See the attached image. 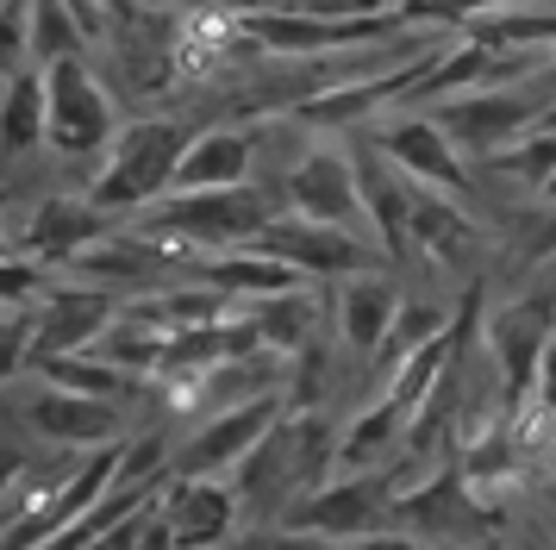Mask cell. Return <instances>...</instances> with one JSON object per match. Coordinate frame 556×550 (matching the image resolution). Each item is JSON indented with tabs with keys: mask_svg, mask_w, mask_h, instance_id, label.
I'll use <instances>...</instances> for the list:
<instances>
[{
	"mask_svg": "<svg viewBox=\"0 0 556 550\" xmlns=\"http://www.w3.org/2000/svg\"><path fill=\"white\" fill-rule=\"evenodd\" d=\"M169 270H188V257H181L176 245H163V238H151V232H119V225H113L101 245H88L63 275L101 282V288H113V295H138V288H156Z\"/></svg>",
	"mask_w": 556,
	"mask_h": 550,
	"instance_id": "cell-15",
	"label": "cell"
},
{
	"mask_svg": "<svg viewBox=\"0 0 556 550\" xmlns=\"http://www.w3.org/2000/svg\"><path fill=\"white\" fill-rule=\"evenodd\" d=\"M544 200H556V182H551V188H544Z\"/></svg>",
	"mask_w": 556,
	"mask_h": 550,
	"instance_id": "cell-45",
	"label": "cell"
},
{
	"mask_svg": "<svg viewBox=\"0 0 556 550\" xmlns=\"http://www.w3.org/2000/svg\"><path fill=\"white\" fill-rule=\"evenodd\" d=\"M188 275L213 282V288H219V295H231L238 307L269 300V295H288V288H301V282H306L301 270H288L281 257H263V250H251V245L206 250V257H194V263H188Z\"/></svg>",
	"mask_w": 556,
	"mask_h": 550,
	"instance_id": "cell-22",
	"label": "cell"
},
{
	"mask_svg": "<svg viewBox=\"0 0 556 550\" xmlns=\"http://www.w3.org/2000/svg\"><path fill=\"white\" fill-rule=\"evenodd\" d=\"M281 207H288V213H301V220H313V225H351V232H356V220H363L356 157L313 145L301 163L288 170V182H281Z\"/></svg>",
	"mask_w": 556,
	"mask_h": 550,
	"instance_id": "cell-14",
	"label": "cell"
},
{
	"mask_svg": "<svg viewBox=\"0 0 556 550\" xmlns=\"http://www.w3.org/2000/svg\"><path fill=\"white\" fill-rule=\"evenodd\" d=\"M281 413H288V395H256V400H238V407L206 413V420L181 438L176 457H169V475H231Z\"/></svg>",
	"mask_w": 556,
	"mask_h": 550,
	"instance_id": "cell-11",
	"label": "cell"
},
{
	"mask_svg": "<svg viewBox=\"0 0 556 550\" xmlns=\"http://www.w3.org/2000/svg\"><path fill=\"white\" fill-rule=\"evenodd\" d=\"M138 307H144V313L169 332V338H176V332H194V325L226 320V313H238V300L219 295V288H213V282H201V275H194V282H181V288H156V295L138 300Z\"/></svg>",
	"mask_w": 556,
	"mask_h": 550,
	"instance_id": "cell-30",
	"label": "cell"
},
{
	"mask_svg": "<svg viewBox=\"0 0 556 550\" xmlns=\"http://www.w3.org/2000/svg\"><path fill=\"white\" fill-rule=\"evenodd\" d=\"M394 500H401V475L394 470H356V475H331L313 495H301L281 525L288 532H313V538H338V545H356L381 525L394 520Z\"/></svg>",
	"mask_w": 556,
	"mask_h": 550,
	"instance_id": "cell-4",
	"label": "cell"
},
{
	"mask_svg": "<svg viewBox=\"0 0 556 550\" xmlns=\"http://www.w3.org/2000/svg\"><path fill=\"white\" fill-rule=\"evenodd\" d=\"M26 420H31V432H38V438H51V445H63V450L119 445V407H113V400L38 388V395L26 400Z\"/></svg>",
	"mask_w": 556,
	"mask_h": 550,
	"instance_id": "cell-18",
	"label": "cell"
},
{
	"mask_svg": "<svg viewBox=\"0 0 556 550\" xmlns=\"http://www.w3.org/2000/svg\"><path fill=\"white\" fill-rule=\"evenodd\" d=\"M144 507H151V500H144ZM144 507H138V513H126V520L113 525V532H101V538H94V550H138V525H144Z\"/></svg>",
	"mask_w": 556,
	"mask_h": 550,
	"instance_id": "cell-40",
	"label": "cell"
},
{
	"mask_svg": "<svg viewBox=\"0 0 556 550\" xmlns=\"http://www.w3.org/2000/svg\"><path fill=\"white\" fill-rule=\"evenodd\" d=\"M45 388H63V395H88V400H126V395H144V375H126L113 370L106 357H88V350H76V357H31L26 363Z\"/></svg>",
	"mask_w": 556,
	"mask_h": 550,
	"instance_id": "cell-29",
	"label": "cell"
},
{
	"mask_svg": "<svg viewBox=\"0 0 556 550\" xmlns=\"http://www.w3.org/2000/svg\"><path fill=\"white\" fill-rule=\"evenodd\" d=\"M401 288L388 282V275L363 270V275H344L338 282V300H331V325H338V345L356 350V357H376L381 338H388V325L401 313Z\"/></svg>",
	"mask_w": 556,
	"mask_h": 550,
	"instance_id": "cell-20",
	"label": "cell"
},
{
	"mask_svg": "<svg viewBox=\"0 0 556 550\" xmlns=\"http://www.w3.org/2000/svg\"><path fill=\"white\" fill-rule=\"evenodd\" d=\"M163 350H169V332H163L138 300H126V307H119V320L94 338L88 357H106L113 370H126V375H156V370H163Z\"/></svg>",
	"mask_w": 556,
	"mask_h": 550,
	"instance_id": "cell-28",
	"label": "cell"
},
{
	"mask_svg": "<svg viewBox=\"0 0 556 550\" xmlns=\"http://www.w3.org/2000/svg\"><path fill=\"white\" fill-rule=\"evenodd\" d=\"M194 145V132L181 120H131L119 125V138L106 150L101 175L88 182V200L113 213V220H138L151 200H163L176 188L181 150Z\"/></svg>",
	"mask_w": 556,
	"mask_h": 550,
	"instance_id": "cell-3",
	"label": "cell"
},
{
	"mask_svg": "<svg viewBox=\"0 0 556 550\" xmlns=\"http://www.w3.org/2000/svg\"><path fill=\"white\" fill-rule=\"evenodd\" d=\"M238 45L269 50V57H331V50H363V45H394L406 25V13H363V20H306V13H276L256 7L238 13Z\"/></svg>",
	"mask_w": 556,
	"mask_h": 550,
	"instance_id": "cell-5",
	"label": "cell"
},
{
	"mask_svg": "<svg viewBox=\"0 0 556 550\" xmlns=\"http://www.w3.org/2000/svg\"><path fill=\"white\" fill-rule=\"evenodd\" d=\"M369 145H376L401 175H413L419 188H438V195H451V200H469V157L451 145V132L431 120L426 107H401V113L376 120Z\"/></svg>",
	"mask_w": 556,
	"mask_h": 550,
	"instance_id": "cell-8",
	"label": "cell"
},
{
	"mask_svg": "<svg viewBox=\"0 0 556 550\" xmlns=\"http://www.w3.org/2000/svg\"><path fill=\"white\" fill-rule=\"evenodd\" d=\"M45 107H51V150L63 157H88L119 138V107L101 75L88 70V57H63L45 70Z\"/></svg>",
	"mask_w": 556,
	"mask_h": 550,
	"instance_id": "cell-7",
	"label": "cell"
},
{
	"mask_svg": "<svg viewBox=\"0 0 556 550\" xmlns=\"http://www.w3.org/2000/svg\"><path fill=\"white\" fill-rule=\"evenodd\" d=\"M51 145V107H45V70H20L0 88V157H31Z\"/></svg>",
	"mask_w": 556,
	"mask_h": 550,
	"instance_id": "cell-26",
	"label": "cell"
},
{
	"mask_svg": "<svg viewBox=\"0 0 556 550\" xmlns=\"http://www.w3.org/2000/svg\"><path fill=\"white\" fill-rule=\"evenodd\" d=\"M26 50H31V70H51L63 57L88 50V32L70 20L63 0H26Z\"/></svg>",
	"mask_w": 556,
	"mask_h": 550,
	"instance_id": "cell-31",
	"label": "cell"
},
{
	"mask_svg": "<svg viewBox=\"0 0 556 550\" xmlns=\"http://www.w3.org/2000/svg\"><path fill=\"white\" fill-rule=\"evenodd\" d=\"M356 182H363V220L376 232V250L406 263L413 257V175H401L376 145H363Z\"/></svg>",
	"mask_w": 556,
	"mask_h": 550,
	"instance_id": "cell-17",
	"label": "cell"
},
{
	"mask_svg": "<svg viewBox=\"0 0 556 550\" xmlns=\"http://www.w3.org/2000/svg\"><path fill=\"white\" fill-rule=\"evenodd\" d=\"M551 345H556V295L506 300L488 320V350H494V370H501V388H506V413H519L531 400Z\"/></svg>",
	"mask_w": 556,
	"mask_h": 550,
	"instance_id": "cell-10",
	"label": "cell"
},
{
	"mask_svg": "<svg viewBox=\"0 0 556 550\" xmlns=\"http://www.w3.org/2000/svg\"><path fill=\"white\" fill-rule=\"evenodd\" d=\"M251 325H256V338H263L269 357H281V363L301 357V350L319 338V295H313V282L288 288V295L251 300Z\"/></svg>",
	"mask_w": 556,
	"mask_h": 550,
	"instance_id": "cell-25",
	"label": "cell"
},
{
	"mask_svg": "<svg viewBox=\"0 0 556 550\" xmlns=\"http://www.w3.org/2000/svg\"><path fill=\"white\" fill-rule=\"evenodd\" d=\"M469 488H463V475L456 470H438L426 475V482H413V488H401V500H394V520L388 525H406V532H419V538H451L456 525L469 520L476 507H469Z\"/></svg>",
	"mask_w": 556,
	"mask_h": 550,
	"instance_id": "cell-23",
	"label": "cell"
},
{
	"mask_svg": "<svg viewBox=\"0 0 556 550\" xmlns=\"http://www.w3.org/2000/svg\"><path fill=\"white\" fill-rule=\"evenodd\" d=\"M119 307H126V295H113L101 282L56 275V288L31 307V357H76V350H94V338L119 320Z\"/></svg>",
	"mask_w": 556,
	"mask_h": 550,
	"instance_id": "cell-12",
	"label": "cell"
},
{
	"mask_svg": "<svg viewBox=\"0 0 556 550\" xmlns=\"http://www.w3.org/2000/svg\"><path fill=\"white\" fill-rule=\"evenodd\" d=\"M7 250H13V245H7V238H0V257H7Z\"/></svg>",
	"mask_w": 556,
	"mask_h": 550,
	"instance_id": "cell-46",
	"label": "cell"
},
{
	"mask_svg": "<svg viewBox=\"0 0 556 550\" xmlns=\"http://www.w3.org/2000/svg\"><path fill=\"white\" fill-rule=\"evenodd\" d=\"M20 475H26V463H20L13 450H0V500L13 495V482H20Z\"/></svg>",
	"mask_w": 556,
	"mask_h": 550,
	"instance_id": "cell-42",
	"label": "cell"
},
{
	"mask_svg": "<svg viewBox=\"0 0 556 550\" xmlns=\"http://www.w3.org/2000/svg\"><path fill=\"white\" fill-rule=\"evenodd\" d=\"M463 550H488V545H463Z\"/></svg>",
	"mask_w": 556,
	"mask_h": 550,
	"instance_id": "cell-47",
	"label": "cell"
},
{
	"mask_svg": "<svg viewBox=\"0 0 556 550\" xmlns=\"http://www.w3.org/2000/svg\"><path fill=\"white\" fill-rule=\"evenodd\" d=\"M138 550H176L169 525L156 520V507H144V525H138Z\"/></svg>",
	"mask_w": 556,
	"mask_h": 550,
	"instance_id": "cell-41",
	"label": "cell"
},
{
	"mask_svg": "<svg viewBox=\"0 0 556 550\" xmlns=\"http://www.w3.org/2000/svg\"><path fill=\"white\" fill-rule=\"evenodd\" d=\"M463 38H476L488 50H556V7L551 0H501V7H488L476 13L469 25H456Z\"/></svg>",
	"mask_w": 556,
	"mask_h": 550,
	"instance_id": "cell-24",
	"label": "cell"
},
{
	"mask_svg": "<svg viewBox=\"0 0 556 550\" xmlns=\"http://www.w3.org/2000/svg\"><path fill=\"white\" fill-rule=\"evenodd\" d=\"M256 170V132L251 125H206L181 150L176 195H206V188H244Z\"/></svg>",
	"mask_w": 556,
	"mask_h": 550,
	"instance_id": "cell-19",
	"label": "cell"
},
{
	"mask_svg": "<svg viewBox=\"0 0 556 550\" xmlns=\"http://www.w3.org/2000/svg\"><path fill=\"white\" fill-rule=\"evenodd\" d=\"M431 120L451 132V145L463 157H501L513 138H526L531 125L544 120V95L531 82H513V88H469V95H451V100H431L426 107Z\"/></svg>",
	"mask_w": 556,
	"mask_h": 550,
	"instance_id": "cell-6",
	"label": "cell"
},
{
	"mask_svg": "<svg viewBox=\"0 0 556 550\" xmlns=\"http://www.w3.org/2000/svg\"><path fill=\"white\" fill-rule=\"evenodd\" d=\"M538 125H551V132H556V100H551V107H544V120H538Z\"/></svg>",
	"mask_w": 556,
	"mask_h": 550,
	"instance_id": "cell-44",
	"label": "cell"
},
{
	"mask_svg": "<svg viewBox=\"0 0 556 550\" xmlns=\"http://www.w3.org/2000/svg\"><path fill=\"white\" fill-rule=\"evenodd\" d=\"M331 475H338V432H331V420L319 407H288L256 438L251 457L231 470V488L256 513H288L294 500L313 495Z\"/></svg>",
	"mask_w": 556,
	"mask_h": 550,
	"instance_id": "cell-1",
	"label": "cell"
},
{
	"mask_svg": "<svg viewBox=\"0 0 556 550\" xmlns=\"http://www.w3.org/2000/svg\"><path fill=\"white\" fill-rule=\"evenodd\" d=\"M531 88L544 95V107H551V100H556V50H551V57H544V70L531 75Z\"/></svg>",
	"mask_w": 556,
	"mask_h": 550,
	"instance_id": "cell-43",
	"label": "cell"
},
{
	"mask_svg": "<svg viewBox=\"0 0 556 550\" xmlns=\"http://www.w3.org/2000/svg\"><path fill=\"white\" fill-rule=\"evenodd\" d=\"M251 250L263 257H281L288 270H301L306 282H344V275H363L376 270V245L351 232V225H313L301 213H276L251 238Z\"/></svg>",
	"mask_w": 556,
	"mask_h": 550,
	"instance_id": "cell-9",
	"label": "cell"
},
{
	"mask_svg": "<svg viewBox=\"0 0 556 550\" xmlns=\"http://www.w3.org/2000/svg\"><path fill=\"white\" fill-rule=\"evenodd\" d=\"M406 445V413L394 400L381 395L376 407H363L344 432H338V475H356V470H381L394 450Z\"/></svg>",
	"mask_w": 556,
	"mask_h": 550,
	"instance_id": "cell-27",
	"label": "cell"
},
{
	"mask_svg": "<svg viewBox=\"0 0 556 550\" xmlns=\"http://www.w3.org/2000/svg\"><path fill=\"white\" fill-rule=\"evenodd\" d=\"M238 550H344V545H338V538H313V532H288V525H276V532L244 538Z\"/></svg>",
	"mask_w": 556,
	"mask_h": 550,
	"instance_id": "cell-38",
	"label": "cell"
},
{
	"mask_svg": "<svg viewBox=\"0 0 556 550\" xmlns=\"http://www.w3.org/2000/svg\"><path fill=\"white\" fill-rule=\"evenodd\" d=\"M501 175H513V182H526L531 195H544L556 182V132L551 125H531L526 138H513V145L501 150V157H488Z\"/></svg>",
	"mask_w": 556,
	"mask_h": 550,
	"instance_id": "cell-33",
	"label": "cell"
},
{
	"mask_svg": "<svg viewBox=\"0 0 556 550\" xmlns=\"http://www.w3.org/2000/svg\"><path fill=\"white\" fill-rule=\"evenodd\" d=\"M26 357H31V307L26 313H0V382H13L26 370Z\"/></svg>",
	"mask_w": 556,
	"mask_h": 550,
	"instance_id": "cell-37",
	"label": "cell"
},
{
	"mask_svg": "<svg viewBox=\"0 0 556 550\" xmlns=\"http://www.w3.org/2000/svg\"><path fill=\"white\" fill-rule=\"evenodd\" d=\"M51 288H56V270H45L38 257H26V250H7L0 257V313H26Z\"/></svg>",
	"mask_w": 556,
	"mask_h": 550,
	"instance_id": "cell-34",
	"label": "cell"
},
{
	"mask_svg": "<svg viewBox=\"0 0 556 550\" xmlns=\"http://www.w3.org/2000/svg\"><path fill=\"white\" fill-rule=\"evenodd\" d=\"M451 325H456V313H444V307H431V300H401V313H394V325H388L376 363H381V370H394V363H406L419 345L444 338Z\"/></svg>",
	"mask_w": 556,
	"mask_h": 550,
	"instance_id": "cell-32",
	"label": "cell"
},
{
	"mask_svg": "<svg viewBox=\"0 0 556 550\" xmlns=\"http://www.w3.org/2000/svg\"><path fill=\"white\" fill-rule=\"evenodd\" d=\"M26 63H31V50H26V0H7V7H0V88L26 70Z\"/></svg>",
	"mask_w": 556,
	"mask_h": 550,
	"instance_id": "cell-36",
	"label": "cell"
},
{
	"mask_svg": "<svg viewBox=\"0 0 556 550\" xmlns=\"http://www.w3.org/2000/svg\"><path fill=\"white\" fill-rule=\"evenodd\" d=\"M276 213H288V207L269 200L263 188H251V182H244V188H206V195H176V188H169L163 200H151V207L138 213V232L176 245L181 257L194 263V257H206V250L251 245Z\"/></svg>",
	"mask_w": 556,
	"mask_h": 550,
	"instance_id": "cell-2",
	"label": "cell"
},
{
	"mask_svg": "<svg viewBox=\"0 0 556 550\" xmlns=\"http://www.w3.org/2000/svg\"><path fill=\"white\" fill-rule=\"evenodd\" d=\"M0 7H7V0H0Z\"/></svg>",
	"mask_w": 556,
	"mask_h": 550,
	"instance_id": "cell-48",
	"label": "cell"
},
{
	"mask_svg": "<svg viewBox=\"0 0 556 550\" xmlns=\"http://www.w3.org/2000/svg\"><path fill=\"white\" fill-rule=\"evenodd\" d=\"M406 13V25H444V32H456V25H469L476 13H488V7H501V0H394Z\"/></svg>",
	"mask_w": 556,
	"mask_h": 550,
	"instance_id": "cell-35",
	"label": "cell"
},
{
	"mask_svg": "<svg viewBox=\"0 0 556 550\" xmlns=\"http://www.w3.org/2000/svg\"><path fill=\"white\" fill-rule=\"evenodd\" d=\"M113 213H101L88 195H45L38 207H31V220H26V232H20V250L26 257H38L45 270H70L88 245H101L106 232H113Z\"/></svg>",
	"mask_w": 556,
	"mask_h": 550,
	"instance_id": "cell-16",
	"label": "cell"
},
{
	"mask_svg": "<svg viewBox=\"0 0 556 550\" xmlns=\"http://www.w3.org/2000/svg\"><path fill=\"white\" fill-rule=\"evenodd\" d=\"M151 507L156 520L169 525L176 550H219L238 532V513H244L231 475H163Z\"/></svg>",
	"mask_w": 556,
	"mask_h": 550,
	"instance_id": "cell-13",
	"label": "cell"
},
{
	"mask_svg": "<svg viewBox=\"0 0 556 550\" xmlns=\"http://www.w3.org/2000/svg\"><path fill=\"white\" fill-rule=\"evenodd\" d=\"M481 250V225L463 213V200L413 182V257H431L438 270H463Z\"/></svg>",
	"mask_w": 556,
	"mask_h": 550,
	"instance_id": "cell-21",
	"label": "cell"
},
{
	"mask_svg": "<svg viewBox=\"0 0 556 550\" xmlns=\"http://www.w3.org/2000/svg\"><path fill=\"white\" fill-rule=\"evenodd\" d=\"M356 550H431L419 532H406V525H381L369 538H356Z\"/></svg>",
	"mask_w": 556,
	"mask_h": 550,
	"instance_id": "cell-39",
	"label": "cell"
}]
</instances>
